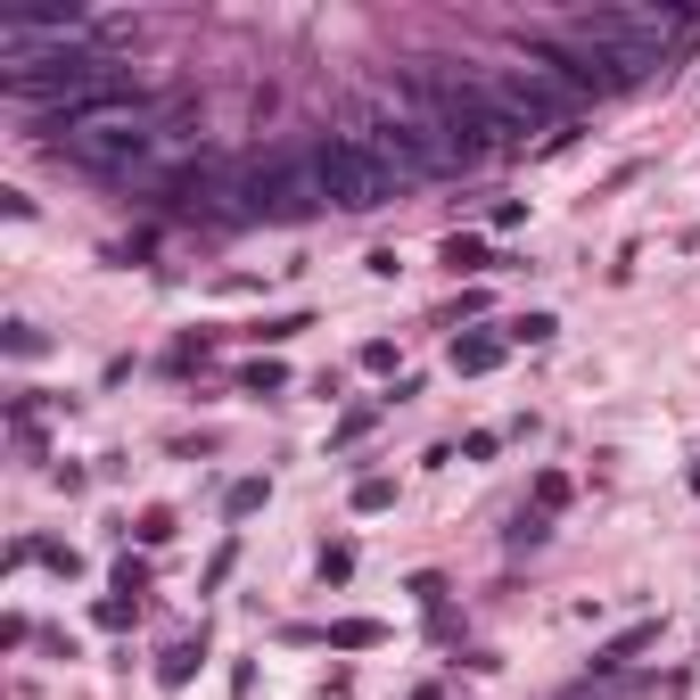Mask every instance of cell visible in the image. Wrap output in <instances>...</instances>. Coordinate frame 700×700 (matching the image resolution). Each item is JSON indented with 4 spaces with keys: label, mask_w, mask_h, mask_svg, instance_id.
<instances>
[{
    "label": "cell",
    "mask_w": 700,
    "mask_h": 700,
    "mask_svg": "<svg viewBox=\"0 0 700 700\" xmlns=\"http://www.w3.org/2000/svg\"><path fill=\"white\" fill-rule=\"evenodd\" d=\"M50 148L74 157L83 173H148L173 148V132L141 99H116V108H92V116H74V124H50Z\"/></svg>",
    "instance_id": "1"
},
{
    "label": "cell",
    "mask_w": 700,
    "mask_h": 700,
    "mask_svg": "<svg viewBox=\"0 0 700 700\" xmlns=\"http://www.w3.org/2000/svg\"><path fill=\"white\" fill-rule=\"evenodd\" d=\"M0 92L17 99V108H34V116H41V132H50V124H74V116H92V108H116V99H132V74L116 67V58L74 50V58H58L50 74H25V83H0Z\"/></svg>",
    "instance_id": "2"
},
{
    "label": "cell",
    "mask_w": 700,
    "mask_h": 700,
    "mask_svg": "<svg viewBox=\"0 0 700 700\" xmlns=\"http://www.w3.org/2000/svg\"><path fill=\"white\" fill-rule=\"evenodd\" d=\"M684 25H692V9H586L569 34L593 41V50H610V58H627L635 74H651Z\"/></svg>",
    "instance_id": "3"
},
{
    "label": "cell",
    "mask_w": 700,
    "mask_h": 700,
    "mask_svg": "<svg viewBox=\"0 0 700 700\" xmlns=\"http://www.w3.org/2000/svg\"><path fill=\"white\" fill-rule=\"evenodd\" d=\"M74 34H83V17H67V9H50V17H25V9H9V17H0V83L50 74L58 58H74Z\"/></svg>",
    "instance_id": "4"
},
{
    "label": "cell",
    "mask_w": 700,
    "mask_h": 700,
    "mask_svg": "<svg viewBox=\"0 0 700 700\" xmlns=\"http://www.w3.org/2000/svg\"><path fill=\"white\" fill-rule=\"evenodd\" d=\"M314 173H322V198L347 206V215H371V206L396 198V173H387L363 141H330V148H314Z\"/></svg>",
    "instance_id": "5"
},
{
    "label": "cell",
    "mask_w": 700,
    "mask_h": 700,
    "mask_svg": "<svg viewBox=\"0 0 700 700\" xmlns=\"http://www.w3.org/2000/svg\"><path fill=\"white\" fill-rule=\"evenodd\" d=\"M314 206H330V198H322L314 157H305V166H256V173L240 182V215H264V222H305Z\"/></svg>",
    "instance_id": "6"
},
{
    "label": "cell",
    "mask_w": 700,
    "mask_h": 700,
    "mask_svg": "<svg viewBox=\"0 0 700 700\" xmlns=\"http://www.w3.org/2000/svg\"><path fill=\"white\" fill-rule=\"evenodd\" d=\"M511 354V338H495V330H470V338H454V371L461 379H486V371Z\"/></svg>",
    "instance_id": "7"
},
{
    "label": "cell",
    "mask_w": 700,
    "mask_h": 700,
    "mask_svg": "<svg viewBox=\"0 0 700 700\" xmlns=\"http://www.w3.org/2000/svg\"><path fill=\"white\" fill-rule=\"evenodd\" d=\"M651 643H660V627H627V635H610V643L593 651V667H602V676H610V667H627L635 651H651Z\"/></svg>",
    "instance_id": "8"
},
{
    "label": "cell",
    "mask_w": 700,
    "mask_h": 700,
    "mask_svg": "<svg viewBox=\"0 0 700 700\" xmlns=\"http://www.w3.org/2000/svg\"><path fill=\"white\" fill-rule=\"evenodd\" d=\"M264 503H273V479H240L231 495H222V519H256Z\"/></svg>",
    "instance_id": "9"
},
{
    "label": "cell",
    "mask_w": 700,
    "mask_h": 700,
    "mask_svg": "<svg viewBox=\"0 0 700 700\" xmlns=\"http://www.w3.org/2000/svg\"><path fill=\"white\" fill-rule=\"evenodd\" d=\"M190 676H198V643H173L166 660H157V684H166V692H182Z\"/></svg>",
    "instance_id": "10"
},
{
    "label": "cell",
    "mask_w": 700,
    "mask_h": 700,
    "mask_svg": "<svg viewBox=\"0 0 700 700\" xmlns=\"http://www.w3.org/2000/svg\"><path fill=\"white\" fill-rule=\"evenodd\" d=\"M503 338H511V347H553V338H560V322H553V314H519Z\"/></svg>",
    "instance_id": "11"
},
{
    "label": "cell",
    "mask_w": 700,
    "mask_h": 700,
    "mask_svg": "<svg viewBox=\"0 0 700 700\" xmlns=\"http://www.w3.org/2000/svg\"><path fill=\"white\" fill-rule=\"evenodd\" d=\"M92 618H99V627H108V635H124L132 618H141V602H132V593H108V602H99Z\"/></svg>",
    "instance_id": "12"
},
{
    "label": "cell",
    "mask_w": 700,
    "mask_h": 700,
    "mask_svg": "<svg viewBox=\"0 0 700 700\" xmlns=\"http://www.w3.org/2000/svg\"><path fill=\"white\" fill-rule=\"evenodd\" d=\"M330 643H338V651H371V643H379V627H371V618H338Z\"/></svg>",
    "instance_id": "13"
},
{
    "label": "cell",
    "mask_w": 700,
    "mask_h": 700,
    "mask_svg": "<svg viewBox=\"0 0 700 700\" xmlns=\"http://www.w3.org/2000/svg\"><path fill=\"white\" fill-rule=\"evenodd\" d=\"M544 535H553V519H544V511H519L511 519V553H528V544H544Z\"/></svg>",
    "instance_id": "14"
},
{
    "label": "cell",
    "mask_w": 700,
    "mask_h": 700,
    "mask_svg": "<svg viewBox=\"0 0 700 700\" xmlns=\"http://www.w3.org/2000/svg\"><path fill=\"white\" fill-rule=\"evenodd\" d=\"M445 264H454V273H486V248H479V240H461V231H454V240H445Z\"/></svg>",
    "instance_id": "15"
},
{
    "label": "cell",
    "mask_w": 700,
    "mask_h": 700,
    "mask_svg": "<svg viewBox=\"0 0 700 700\" xmlns=\"http://www.w3.org/2000/svg\"><path fill=\"white\" fill-rule=\"evenodd\" d=\"M396 503V479H354V511H387Z\"/></svg>",
    "instance_id": "16"
},
{
    "label": "cell",
    "mask_w": 700,
    "mask_h": 700,
    "mask_svg": "<svg viewBox=\"0 0 700 700\" xmlns=\"http://www.w3.org/2000/svg\"><path fill=\"white\" fill-rule=\"evenodd\" d=\"M371 421H379V412H371V405H354V412H338V429H330V445H354V437H371Z\"/></svg>",
    "instance_id": "17"
},
{
    "label": "cell",
    "mask_w": 700,
    "mask_h": 700,
    "mask_svg": "<svg viewBox=\"0 0 700 700\" xmlns=\"http://www.w3.org/2000/svg\"><path fill=\"white\" fill-rule=\"evenodd\" d=\"M132 535H141V544H166V535H173V511H166V503H148V511H141V528H132Z\"/></svg>",
    "instance_id": "18"
},
{
    "label": "cell",
    "mask_w": 700,
    "mask_h": 700,
    "mask_svg": "<svg viewBox=\"0 0 700 700\" xmlns=\"http://www.w3.org/2000/svg\"><path fill=\"white\" fill-rule=\"evenodd\" d=\"M248 387H256V396H280V387H289V371L264 354V363H248Z\"/></svg>",
    "instance_id": "19"
},
{
    "label": "cell",
    "mask_w": 700,
    "mask_h": 700,
    "mask_svg": "<svg viewBox=\"0 0 700 700\" xmlns=\"http://www.w3.org/2000/svg\"><path fill=\"white\" fill-rule=\"evenodd\" d=\"M354 577V544H330V553H322V586H347Z\"/></svg>",
    "instance_id": "20"
},
{
    "label": "cell",
    "mask_w": 700,
    "mask_h": 700,
    "mask_svg": "<svg viewBox=\"0 0 700 700\" xmlns=\"http://www.w3.org/2000/svg\"><path fill=\"white\" fill-rule=\"evenodd\" d=\"M116 593H132V602H141V593H148V560H116Z\"/></svg>",
    "instance_id": "21"
},
{
    "label": "cell",
    "mask_w": 700,
    "mask_h": 700,
    "mask_svg": "<svg viewBox=\"0 0 700 700\" xmlns=\"http://www.w3.org/2000/svg\"><path fill=\"white\" fill-rule=\"evenodd\" d=\"M560 503H569V479H560V470H544V479H535V511H560Z\"/></svg>",
    "instance_id": "22"
},
{
    "label": "cell",
    "mask_w": 700,
    "mask_h": 700,
    "mask_svg": "<svg viewBox=\"0 0 700 700\" xmlns=\"http://www.w3.org/2000/svg\"><path fill=\"white\" fill-rule=\"evenodd\" d=\"M9 354H41V330H34V322H9Z\"/></svg>",
    "instance_id": "23"
},
{
    "label": "cell",
    "mask_w": 700,
    "mask_h": 700,
    "mask_svg": "<svg viewBox=\"0 0 700 700\" xmlns=\"http://www.w3.org/2000/svg\"><path fill=\"white\" fill-rule=\"evenodd\" d=\"M684 486H692V495H700V461H692V470H684Z\"/></svg>",
    "instance_id": "24"
}]
</instances>
